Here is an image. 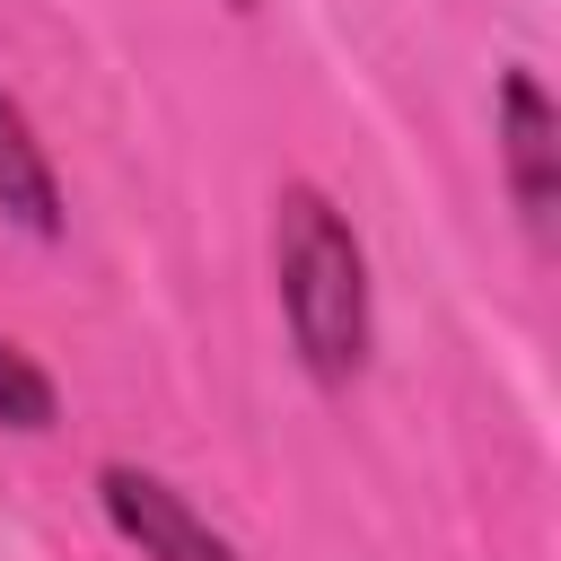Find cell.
Wrapping results in <instances>:
<instances>
[{
	"mask_svg": "<svg viewBox=\"0 0 561 561\" xmlns=\"http://www.w3.org/2000/svg\"><path fill=\"white\" fill-rule=\"evenodd\" d=\"M272 263H280V316H289L307 368L324 386L359 377V359H368V254H359V237L342 228V210L316 184L280 193Z\"/></svg>",
	"mask_w": 561,
	"mask_h": 561,
	"instance_id": "1",
	"label": "cell"
},
{
	"mask_svg": "<svg viewBox=\"0 0 561 561\" xmlns=\"http://www.w3.org/2000/svg\"><path fill=\"white\" fill-rule=\"evenodd\" d=\"M96 500H105L114 535L140 543V561H237L228 535H219L175 482H158V473H140V465H105V473H96Z\"/></svg>",
	"mask_w": 561,
	"mask_h": 561,
	"instance_id": "2",
	"label": "cell"
},
{
	"mask_svg": "<svg viewBox=\"0 0 561 561\" xmlns=\"http://www.w3.org/2000/svg\"><path fill=\"white\" fill-rule=\"evenodd\" d=\"M552 131H561V123H552V96L535 88V70H508V88H500V149H508L517 210H526L535 228L552 219V158H561Z\"/></svg>",
	"mask_w": 561,
	"mask_h": 561,
	"instance_id": "3",
	"label": "cell"
},
{
	"mask_svg": "<svg viewBox=\"0 0 561 561\" xmlns=\"http://www.w3.org/2000/svg\"><path fill=\"white\" fill-rule=\"evenodd\" d=\"M0 210H9L26 237H61V184H53L44 140L26 131L18 96H0Z\"/></svg>",
	"mask_w": 561,
	"mask_h": 561,
	"instance_id": "4",
	"label": "cell"
},
{
	"mask_svg": "<svg viewBox=\"0 0 561 561\" xmlns=\"http://www.w3.org/2000/svg\"><path fill=\"white\" fill-rule=\"evenodd\" d=\"M0 421L9 430H53V377L0 333Z\"/></svg>",
	"mask_w": 561,
	"mask_h": 561,
	"instance_id": "5",
	"label": "cell"
},
{
	"mask_svg": "<svg viewBox=\"0 0 561 561\" xmlns=\"http://www.w3.org/2000/svg\"><path fill=\"white\" fill-rule=\"evenodd\" d=\"M228 9H254V0H228Z\"/></svg>",
	"mask_w": 561,
	"mask_h": 561,
	"instance_id": "6",
	"label": "cell"
}]
</instances>
